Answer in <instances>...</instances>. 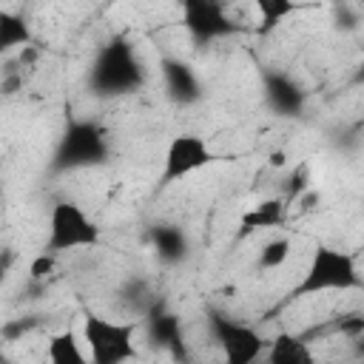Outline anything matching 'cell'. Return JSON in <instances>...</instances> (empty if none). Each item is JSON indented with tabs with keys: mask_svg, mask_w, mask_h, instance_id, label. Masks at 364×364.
I'll list each match as a JSON object with an SVG mask.
<instances>
[{
	"mask_svg": "<svg viewBox=\"0 0 364 364\" xmlns=\"http://www.w3.org/2000/svg\"><path fill=\"white\" fill-rule=\"evenodd\" d=\"M341 333H347L350 338H358L364 336V313H350V316H341V321L336 324Z\"/></svg>",
	"mask_w": 364,
	"mask_h": 364,
	"instance_id": "obj_20",
	"label": "cell"
},
{
	"mask_svg": "<svg viewBox=\"0 0 364 364\" xmlns=\"http://www.w3.org/2000/svg\"><path fill=\"white\" fill-rule=\"evenodd\" d=\"M262 94L267 108L276 117H301L307 105L304 88L284 71H264L262 77Z\"/></svg>",
	"mask_w": 364,
	"mask_h": 364,
	"instance_id": "obj_9",
	"label": "cell"
},
{
	"mask_svg": "<svg viewBox=\"0 0 364 364\" xmlns=\"http://www.w3.org/2000/svg\"><path fill=\"white\" fill-rule=\"evenodd\" d=\"M267 162H270V165H273V168H282V165H284V162H287V156H284V151H273V154H270V159H267Z\"/></svg>",
	"mask_w": 364,
	"mask_h": 364,
	"instance_id": "obj_21",
	"label": "cell"
},
{
	"mask_svg": "<svg viewBox=\"0 0 364 364\" xmlns=\"http://www.w3.org/2000/svg\"><path fill=\"white\" fill-rule=\"evenodd\" d=\"M148 239H151L154 253L165 264H176V262H182L188 256V236H185V230L179 225H168V222L154 225L148 230Z\"/></svg>",
	"mask_w": 364,
	"mask_h": 364,
	"instance_id": "obj_12",
	"label": "cell"
},
{
	"mask_svg": "<svg viewBox=\"0 0 364 364\" xmlns=\"http://www.w3.org/2000/svg\"><path fill=\"white\" fill-rule=\"evenodd\" d=\"M208 327L230 364L256 361L267 347V341L262 338V333L256 327L236 321L233 316H225L222 310H208Z\"/></svg>",
	"mask_w": 364,
	"mask_h": 364,
	"instance_id": "obj_6",
	"label": "cell"
},
{
	"mask_svg": "<svg viewBox=\"0 0 364 364\" xmlns=\"http://www.w3.org/2000/svg\"><path fill=\"white\" fill-rule=\"evenodd\" d=\"M159 71H162V82H165V94L171 97V102L176 105H193L202 100V82L196 77V71L179 60V57H162L159 60Z\"/></svg>",
	"mask_w": 364,
	"mask_h": 364,
	"instance_id": "obj_10",
	"label": "cell"
},
{
	"mask_svg": "<svg viewBox=\"0 0 364 364\" xmlns=\"http://www.w3.org/2000/svg\"><path fill=\"white\" fill-rule=\"evenodd\" d=\"M31 43L28 23L14 11H0V51H11Z\"/></svg>",
	"mask_w": 364,
	"mask_h": 364,
	"instance_id": "obj_16",
	"label": "cell"
},
{
	"mask_svg": "<svg viewBox=\"0 0 364 364\" xmlns=\"http://www.w3.org/2000/svg\"><path fill=\"white\" fill-rule=\"evenodd\" d=\"M145 82L139 57L134 54L131 43L122 37H114L108 46H102L91 63L88 71V85L100 97H119L131 94Z\"/></svg>",
	"mask_w": 364,
	"mask_h": 364,
	"instance_id": "obj_2",
	"label": "cell"
},
{
	"mask_svg": "<svg viewBox=\"0 0 364 364\" xmlns=\"http://www.w3.org/2000/svg\"><path fill=\"white\" fill-rule=\"evenodd\" d=\"M108 154H111V145H108V134L102 131V125H97L91 119H74L65 125V131L54 148L51 168L54 171L97 168V165L108 162Z\"/></svg>",
	"mask_w": 364,
	"mask_h": 364,
	"instance_id": "obj_3",
	"label": "cell"
},
{
	"mask_svg": "<svg viewBox=\"0 0 364 364\" xmlns=\"http://www.w3.org/2000/svg\"><path fill=\"white\" fill-rule=\"evenodd\" d=\"M142 327L148 330L151 344L171 350V355H173V358H182V355H185L179 316H176L173 310H168L162 301H159V304H154V307L148 310V316L142 318Z\"/></svg>",
	"mask_w": 364,
	"mask_h": 364,
	"instance_id": "obj_11",
	"label": "cell"
},
{
	"mask_svg": "<svg viewBox=\"0 0 364 364\" xmlns=\"http://www.w3.org/2000/svg\"><path fill=\"white\" fill-rule=\"evenodd\" d=\"M219 162V156L210 151V145L205 142V136L199 134H176L171 136L168 148H165V159H162V173H159V185H173L208 165Z\"/></svg>",
	"mask_w": 364,
	"mask_h": 364,
	"instance_id": "obj_7",
	"label": "cell"
},
{
	"mask_svg": "<svg viewBox=\"0 0 364 364\" xmlns=\"http://www.w3.org/2000/svg\"><path fill=\"white\" fill-rule=\"evenodd\" d=\"M287 216V205L284 199H264L259 205H253L242 219H239V236H250L259 230H273L282 228Z\"/></svg>",
	"mask_w": 364,
	"mask_h": 364,
	"instance_id": "obj_13",
	"label": "cell"
},
{
	"mask_svg": "<svg viewBox=\"0 0 364 364\" xmlns=\"http://www.w3.org/2000/svg\"><path fill=\"white\" fill-rule=\"evenodd\" d=\"M142 318L134 321H111L100 313H88L82 321V338L88 344L94 364H119L136 358L134 336L139 333Z\"/></svg>",
	"mask_w": 364,
	"mask_h": 364,
	"instance_id": "obj_4",
	"label": "cell"
},
{
	"mask_svg": "<svg viewBox=\"0 0 364 364\" xmlns=\"http://www.w3.org/2000/svg\"><path fill=\"white\" fill-rule=\"evenodd\" d=\"M287 256H290V239L287 236H273L259 250V267L262 270H276L287 262Z\"/></svg>",
	"mask_w": 364,
	"mask_h": 364,
	"instance_id": "obj_18",
	"label": "cell"
},
{
	"mask_svg": "<svg viewBox=\"0 0 364 364\" xmlns=\"http://www.w3.org/2000/svg\"><path fill=\"white\" fill-rule=\"evenodd\" d=\"M182 6V26L196 43L225 40L239 31V26L228 17L222 0H179Z\"/></svg>",
	"mask_w": 364,
	"mask_h": 364,
	"instance_id": "obj_8",
	"label": "cell"
},
{
	"mask_svg": "<svg viewBox=\"0 0 364 364\" xmlns=\"http://www.w3.org/2000/svg\"><path fill=\"white\" fill-rule=\"evenodd\" d=\"M327 290H364V279L350 253L330 245H318L307 262V270L293 284L290 299L318 296Z\"/></svg>",
	"mask_w": 364,
	"mask_h": 364,
	"instance_id": "obj_1",
	"label": "cell"
},
{
	"mask_svg": "<svg viewBox=\"0 0 364 364\" xmlns=\"http://www.w3.org/2000/svg\"><path fill=\"white\" fill-rule=\"evenodd\" d=\"M267 361L270 364H310L313 361V353H310L304 336L279 333L267 344Z\"/></svg>",
	"mask_w": 364,
	"mask_h": 364,
	"instance_id": "obj_14",
	"label": "cell"
},
{
	"mask_svg": "<svg viewBox=\"0 0 364 364\" xmlns=\"http://www.w3.org/2000/svg\"><path fill=\"white\" fill-rule=\"evenodd\" d=\"M82 341H80V336L74 330H63V333H57V336L48 338L46 355H48L51 364H82L88 358L82 353Z\"/></svg>",
	"mask_w": 364,
	"mask_h": 364,
	"instance_id": "obj_15",
	"label": "cell"
},
{
	"mask_svg": "<svg viewBox=\"0 0 364 364\" xmlns=\"http://www.w3.org/2000/svg\"><path fill=\"white\" fill-rule=\"evenodd\" d=\"M253 6H256V11H259V17H262L259 31H270V28H276L282 20H287L290 14H296V11H301V9H310V6H304V3H299V0H253Z\"/></svg>",
	"mask_w": 364,
	"mask_h": 364,
	"instance_id": "obj_17",
	"label": "cell"
},
{
	"mask_svg": "<svg viewBox=\"0 0 364 364\" xmlns=\"http://www.w3.org/2000/svg\"><path fill=\"white\" fill-rule=\"evenodd\" d=\"M100 242H102V230L88 216L85 208H80L71 199H57L51 205L46 250L65 253V250H77V247H100Z\"/></svg>",
	"mask_w": 364,
	"mask_h": 364,
	"instance_id": "obj_5",
	"label": "cell"
},
{
	"mask_svg": "<svg viewBox=\"0 0 364 364\" xmlns=\"http://www.w3.org/2000/svg\"><path fill=\"white\" fill-rule=\"evenodd\" d=\"M355 82H364V57L358 63V71H355Z\"/></svg>",
	"mask_w": 364,
	"mask_h": 364,
	"instance_id": "obj_22",
	"label": "cell"
},
{
	"mask_svg": "<svg viewBox=\"0 0 364 364\" xmlns=\"http://www.w3.org/2000/svg\"><path fill=\"white\" fill-rule=\"evenodd\" d=\"M54 264H57V253H54V250H43L40 256H34L31 264H28L31 282H46V279L54 273Z\"/></svg>",
	"mask_w": 364,
	"mask_h": 364,
	"instance_id": "obj_19",
	"label": "cell"
}]
</instances>
